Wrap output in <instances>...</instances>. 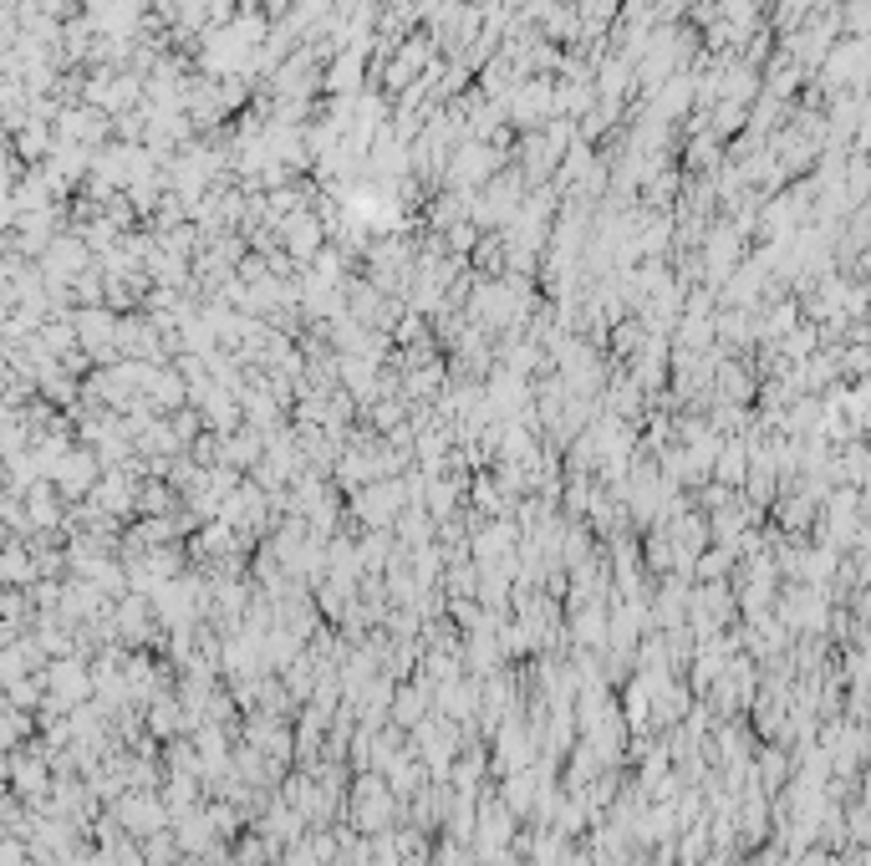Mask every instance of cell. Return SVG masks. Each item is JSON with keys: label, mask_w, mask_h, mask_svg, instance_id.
Wrapping results in <instances>:
<instances>
[{"label": "cell", "mask_w": 871, "mask_h": 866, "mask_svg": "<svg viewBox=\"0 0 871 866\" xmlns=\"http://www.w3.org/2000/svg\"><path fill=\"white\" fill-rule=\"evenodd\" d=\"M276 240H280V255H290L296 266H311L317 250L327 245V229H321V220L311 210H296L276 225Z\"/></svg>", "instance_id": "cell-1"}, {"label": "cell", "mask_w": 871, "mask_h": 866, "mask_svg": "<svg viewBox=\"0 0 871 866\" xmlns=\"http://www.w3.org/2000/svg\"><path fill=\"white\" fill-rule=\"evenodd\" d=\"M321 87H327L331 97H357L362 87H368V56H357V52L327 56V67H321Z\"/></svg>", "instance_id": "cell-2"}, {"label": "cell", "mask_w": 871, "mask_h": 866, "mask_svg": "<svg viewBox=\"0 0 871 866\" xmlns=\"http://www.w3.org/2000/svg\"><path fill=\"white\" fill-rule=\"evenodd\" d=\"M357 510H362L372 525H378V520L387 525V520L403 510V490H397V484H387V490H372V494H362V500H357Z\"/></svg>", "instance_id": "cell-3"}, {"label": "cell", "mask_w": 871, "mask_h": 866, "mask_svg": "<svg viewBox=\"0 0 871 866\" xmlns=\"http://www.w3.org/2000/svg\"><path fill=\"white\" fill-rule=\"evenodd\" d=\"M123 821H128L132 831H153L163 821V811L153 805V795H128L123 800Z\"/></svg>", "instance_id": "cell-4"}]
</instances>
